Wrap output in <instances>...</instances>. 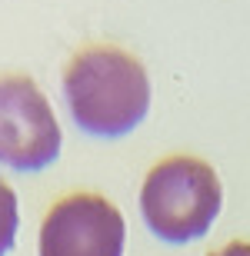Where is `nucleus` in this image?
Listing matches in <instances>:
<instances>
[{
  "mask_svg": "<svg viewBox=\"0 0 250 256\" xmlns=\"http://www.w3.org/2000/svg\"><path fill=\"white\" fill-rule=\"evenodd\" d=\"M64 96L80 130L124 136L150 110V80L130 54L110 47L84 50L64 74Z\"/></svg>",
  "mask_w": 250,
  "mask_h": 256,
  "instance_id": "1",
  "label": "nucleus"
},
{
  "mask_svg": "<svg viewBox=\"0 0 250 256\" xmlns=\"http://www.w3.org/2000/svg\"><path fill=\"white\" fill-rule=\"evenodd\" d=\"M220 180L207 163L173 156L150 170L140 190V213L150 233L167 243L200 240L220 213Z\"/></svg>",
  "mask_w": 250,
  "mask_h": 256,
  "instance_id": "2",
  "label": "nucleus"
},
{
  "mask_svg": "<svg viewBox=\"0 0 250 256\" xmlns=\"http://www.w3.org/2000/svg\"><path fill=\"white\" fill-rule=\"evenodd\" d=\"M60 153V126L47 96L27 76L0 80V163L20 173L44 170Z\"/></svg>",
  "mask_w": 250,
  "mask_h": 256,
  "instance_id": "3",
  "label": "nucleus"
},
{
  "mask_svg": "<svg viewBox=\"0 0 250 256\" xmlns=\"http://www.w3.org/2000/svg\"><path fill=\"white\" fill-rule=\"evenodd\" d=\"M127 226L114 203L100 196L60 200L40 226V256H124Z\"/></svg>",
  "mask_w": 250,
  "mask_h": 256,
  "instance_id": "4",
  "label": "nucleus"
},
{
  "mask_svg": "<svg viewBox=\"0 0 250 256\" xmlns=\"http://www.w3.org/2000/svg\"><path fill=\"white\" fill-rule=\"evenodd\" d=\"M20 213H17V196L7 183H0V256H7L14 240H17Z\"/></svg>",
  "mask_w": 250,
  "mask_h": 256,
  "instance_id": "5",
  "label": "nucleus"
},
{
  "mask_svg": "<svg viewBox=\"0 0 250 256\" xmlns=\"http://www.w3.org/2000/svg\"><path fill=\"white\" fill-rule=\"evenodd\" d=\"M213 256H250V243H230L227 250H220Z\"/></svg>",
  "mask_w": 250,
  "mask_h": 256,
  "instance_id": "6",
  "label": "nucleus"
}]
</instances>
